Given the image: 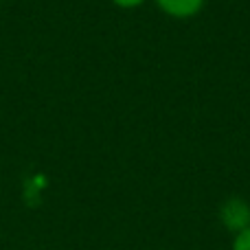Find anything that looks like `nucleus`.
<instances>
[{"label": "nucleus", "instance_id": "f257e3e1", "mask_svg": "<svg viewBox=\"0 0 250 250\" xmlns=\"http://www.w3.org/2000/svg\"><path fill=\"white\" fill-rule=\"evenodd\" d=\"M220 222L229 233H239V230L250 226V204L244 198H229L220 207Z\"/></svg>", "mask_w": 250, "mask_h": 250}, {"label": "nucleus", "instance_id": "f03ea898", "mask_svg": "<svg viewBox=\"0 0 250 250\" xmlns=\"http://www.w3.org/2000/svg\"><path fill=\"white\" fill-rule=\"evenodd\" d=\"M165 16L173 20H191L204 9L207 0H154Z\"/></svg>", "mask_w": 250, "mask_h": 250}, {"label": "nucleus", "instance_id": "7ed1b4c3", "mask_svg": "<svg viewBox=\"0 0 250 250\" xmlns=\"http://www.w3.org/2000/svg\"><path fill=\"white\" fill-rule=\"evenodd\" d=\"M230 250H250V226L233 235V244H230Z\"/></svg>", "mask_w": 250, "mask_h": 250}, {"label": "nucleus", "instance_id": "20e7f679", "mask_svg": "<svg viewBox=\"0 0 250 250\" xmlns=\"http://www.w3.org/2000/svg\"><path fill=\"white\" fill-rule=\"evenodd\" d=\"M114 4H117L119 9H136L141 7V4H145L147 0H112Z\"/></svg>", "mask_w": 250, "mask_h": 250}]
</instances>
